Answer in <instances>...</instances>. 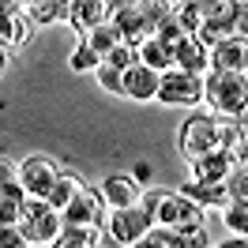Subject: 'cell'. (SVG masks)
I'll use <instances>...</instances> for the list:
<instances>
[{
	"instance_id": "obj_10",
	"label": "cell",
	"mask_w": 248,
	"mask_h": 248,
	"mask_svg": "<svg viewBox=\"0 0 248 248\" xmlns=\"http://www.w3.org/2000/svg\"><path fill=\"white\" fill-rule=\"evenodd\" d=\"M121 91L128 98H136V102H147V98H155L158 91V72L155 68H147V64H128L121 72Z\"/></svg>"
},
{
	"instance_id": "obj_14",
	"label": "cell",
	"mask_w": 248,
	"mask_h": 248,
	"mask_svg": "<svg viewBox=\"0 0 248 248\" xmlns=\"http://www.w3.org/2000/svg\"><path fill=\"white\" fill-rule=\"evenodd\" d=\"M53 245L61 248H87V245H106V237L98 226H83V222H61V230L53 237Z\"/></svg>"
},
{
	"instance_id": "obj_8",
	"label": "cell",
	"mask_w": 248,
	"mask_h": 248,
	"mask_svg": "<svg viewBox=\"0 0 248 248\" xmlns=\"http://www.w3.org/2000/svg\"><path fill=\"white\" fill-rule=\"evenodd\" d=\"M57 177H61V170H57L53 158L34 155V158H27V162H19V185L27 188V196L46 200L49 192H53V185H57Z\"/></svg>"
},
{
	"instance_id": "obj_13",
	"label": "cell",
	"mask_w": 248,
	"mask_h": 248,
	"mask_svg": "<svg viewBox=\"0 0 248 248\" xmlns=\"http://www.w3.org/2000/svg\"><path fill=\"white\" fill-rule=\"evenodd\" d=\"M102 19H109V0H72V12H68V23L79 31V38L98 27Z\"/></svg>"
},
{
	"instance_id": "obj_7",
	"label": "cell",
	"mask_w": 248,
	"mask_h": 248,
	"mask_svg": "<svg viewBox=\"0 0 248 248\" xmlns=\"http://www.w3.org/2000/svg\"><path fill=\"white\" fill-rule=\"evenodd\" d=\"M61 222H83V226H102V218H106V200H102V192H94V188L79 185L76 196L64 203L61 211Z\"/></svg>"
},
{
	"instance_id": "obj_24",
	"label": "cell",
	"mask_w": 248,
	"mask_h": 248,
	"mask_svg": "<svg viewBox=\"0 0 248 248\" xmlns=\"http://www.w3.org/2000/svg\"><path fill=\"white\" fill-rule=\"evenodd\" d=\"M102 61H106V64H113V68H121V72H124L128 64H136V61H140V53H136V46H128V42H117V46H113V49L106 53V57H102Z\"/></svg>"
},
{
	"instance_id": "obj_27",
	"label": "cell",
	"mask_w": 248,
	"mask_h": 248,
	"mask_svg": "<svg viewBox=\"0 0 248 248\" xmlns=\"http://www.w3.org/2000/svg\"><path fill=\"white\" fill-rule=\"evenodd\" d=\"M23 233H19L16 222H0V248H23Z\"/></svg>"
},
{
	"instance_id": "obj_5",
	"label": "cell",
	"mask_w": 248,
	"mask_h": 248,
	"mask_svg": "<svg viewBox=\"0 0 248 248\" xmlns=\"http://www.w3.org/2000/svg\"><path fill=\"white\" fill-rule=\"evenodd\" d=\"M151 226V218L140 203L132 207H109V218H106V245H136L143 241V233Z\"/></svg>"
},
{
	"instance_id": "obj_19",
	"label": "cell",
	"mask_w": 248,
	"mask_h": 248,
	"mask_svg": "<svg viewBox=\"0 0 248 248\" xmlns=\"http://www.w3.org/2000/svg\"><path fill=\"white\" fill-rule=\"evenodd\" d=\"M83 42H87V46H91L98 57H106L109 49L121 42V31H117V23H113V19H102L98 27H91V31L83 34Z\"/></svg>"
},
{
	"instance_id": "obj_15",
	"label": "cell",
	"mask_w": 248,
	"mask_h": 248,
	"mask_svg": "<svg viewBox=\"0 0 248 248\" xmlns=\"http://www.w3.org/2000/svg\"><path fill=\"white\" fill-rule=\"evenodd\" d=\"M102 200L106 207H132V203H140V185L132 177H106Z\"/></svg>"
},
{
	"instance_id": "obj_1",
	"label": "cell",
	"mask_w": 248,
	"mask_h": 248,
	"mask_svg": "<svg viewBox=\"0 0 248 248\" xmlns=\"http://www.w3.org/2000/svg\"><path fill=\"white\" fill-rule=\"evenodd\" d=\"M211 151H230L237 162H245V117H207L196 113L181 124V155L203 158Z\"/></svg>"
},
{
	"instance_id": "obj_23",
	"label": "cell",
	"mask_w": 248,
	"mask_h": 248,
	"mask_svg": "<svg viewBox=\"0 0 248 248\" xmlns=\"http://www.w3.org/2000/svg\"><path fill=\"white\" fill-rule=\"evenodd\" d=\"M170 8H173V0H140V16L147 19V27H151V31L170 16Z\"/></svg>"
},
{
	"instance_id": "obj_2",
	"label": "cell",
	"mask_w": 248,
	"mask_h": 248,
	"mask_svg": "<svg viewBox=\"0 0 248 248\" xmlns=\"http://www.w3.org/2000/svg\"><path fill=\"white\" fill-rule=\"evenodd\" d=\"M203 98L222 117H245V106H248L245 72H211L203 79Z\"/></svg>"
},
{
	"instance_id": "obj_25",
	"label": "cell",
	"mask_w": 248,
	"mask_h": 248,
	"mask_svg": "<svg viewBox=\"0 0 248 248\" xmlns=\"http://www.w3.org/2000/svg\"><path fill=\"white\" fill-rule=\"evenodd\" d=\"M98 64H102V57H98V53H94V49L79 38L76 53H72V68H76V72H91V68H98Z\"/></svg>"
},
{
	"instance_id": "obj_9",
	"label": "cell",
	"mask_w": 248,
	"mask_h": 248,
	"mask_svg": "<svg viewBox=\"0 0 248 248\" xmlns=\"http://www.w3.org/2000/svg\"><path fill=\"white\" fill-rule=\"evenodd\" d=\"M245 34H233V38H222L207 49V68L211 72H245Z\"/></svg>"
},
{
	"instance_id": "obj_11",
	"label": "cell",
	"mask_w": 248,
	"mask_h": 248,
	"mask_svg": "<svg viewBox=\"0 0 248 248\" xmlns=\"http://www.w3.org/2000/svg\"><path fill=\"white\" fill-rule=\"evenodd\" d=\"M173 53V68H185V72H207V46H203L200 38H196V31H188L177 46L170 49Z\"/></svg>"
},
{
	"instance_id": "obj_6",
	"label": "cell",
	"mask_w": 248,
	"mask_h": 248,
	"mask_svg": "<svg viewBox=\"0 0 248 248\" xmlns=\"http://www.w3.org/2000/svg\"><path fill=\"white\" fill-rule=\"evenodd\" d=\"M38 31L34 16L27 12V4L19 0H0V46L4 49H16V46H27Z\"/></svg>"
},
{
	"instance_id": "obj_21",
	"label": "cell",
	"mask_w": 248,
	"mask_h": 248,
	"mask_svg": "<svg viewBox=\"0 0 248 248\" xmlns=\"http://www.w3.org/2000/svg\"><path fill=\"white\" fill-rule=\"evenodd\" d=\"M79 185H83V181H79L76 173H61V177H57V185H53V192L46 196V200H49V207H53V211H61L64 203L76 196V188H79Z\"/></svg>"
},
{
	"instance_id": "obj_26",
	"label": "cell",
	"mask_w": 248,
	"mask_h": 248,
	"mask_svg": "<svg viewBox=\"0 0 248 248\" xmlns=\"http://www.w3.org/2000/svg\"><path fill=\"white\" fill-rule=\"evenodd\" d=\"M98 83H102V87H106L109 94H124L121 91V68H113V64H98Z\"/></svg>"
},
{
	"instance_id": "obj_22",
	"label": "cell",
	"mask_w": 248,
	"mask_h": 248,
	"mask_svg": "<svg viewBox=\"0 0 248 248\" xmlns=\"http://www.w3.org/2000/svg\"><path fill=\"white\" fill-rule=\"evenodd\" d=\"M226 226H230L237 237L248 233V200H230L226 203Z\"/></svg>"
},
{
	"instance_id": "obj_20",
	"label": "cell",
	"mask_w": 248,
	"mask_h": 248,
	"mask_svg": "<svg viewBox=\"0 0 248 248\" xmlns=\"http://www.w3.org/2000/svg\"><path fill=\"white\" fill-rule=\"evenodd\" d=\"M27 12H31L34 23L42 27V23H53V19H68L72 0H34V4H27Z\"/></svg>"
},
{
	"instance_id": "obj_16",
	"label": "cell",
	"mask_w": 248,
	"mask_h": 248,
	"mask_svg": "<svg viewBox=\"0 0 248 248\" xmlns=\"http://www.w3.org/2000/svg\"><path fill=\"white\" fill-rule=\"evenodd\" d=\"M185 196H188V200H196L200 207H226V203H230L226 181H188Z\"/></svg>"
},
{
	"instance_id": "obj_29",
	"label": "cell",
	"mask_w": 248,
	"mask_h": 248,
	"mask_svg": "<svg viewBox=\"0 0 248 248\" xmlns=\"http://www.w3.org/2000/svg\"><path fill=\"white\" fill-rule=\"evenodd\" d=\"M4 68H8V49L0 46V76H4Z\"/></svg>"
},
{
	"instance_id": "obj_4",
	"label": "cell",
	"mask_w": 248,
	"mask_h": 248,
	"mask_svg": "<svg viewBox=\"0 0 248 248\" xmlns=\"http://www.w3.org/2000/svg\"><path fill=\"white\" fill-rule=\"evenodd\" d=\"M19 233L27 245H53V237L61 230V215L49 207V200H38V196H27V207H23V218L16 222Z\"/></svg>"
},
{
	"instance_id": "obj_18",
	"label": "cell",
	"mask_w": 248,
	"mask_h": 248,
	"mask_svg": "<svg viewBox=\"0 0 248 248\" xmlns=\"http://www.w3.org/2000/svg\"><path fill=\"white\" fill-rule=\"evenodd\" d=\"M136 53H140V64H147V68H155V72H166L173 64V57H170V46L158 38V34H147L140 46H136Z\"/></svg>"
},
{
	"instance_id": "obj_17",
	"label": "cell",
	"mask_w": 248,
	"mask_h": 248,
	"mask_svg": "<svg viewBox=\"0 0 248 248\" xmlns=\"http://www.w3.org/2000/svg\"><path fill=\"white\" fill-rule=\"evenodd\" d=\"M27 207V188L19 181H4L0 185V222H19Z\"/></svg>"
},
{
	"instance_id": "obj_28",
	"label": "cell",
	"mask_w": 248,
	"mask_h": 248,
	"mask_svg": "<svg viewBox=\"0 0 248 248\" xmlns=\"http://www.w3.org/2000/svg\"><path fill=\"white\" fill-rule=\"evenodd\" d=\"M4 181H19V166L8 155H0V185H4Z\"/></svg>"
},
{
	"instance_id": "obj_30",
	"label": "cell",
	"mask_w": 248,
	"mask_h": 248,
	"mask_svg": "<svg viewBox=\"0 0 248 248\" xmlns=\"http://www.w3.org/2000/svg\"><path fill=\"white\" fill-rule=\"evenodd\" d=\"M19 4H34V0H19Z\"/></svg>"
},
{
	"instance_id": "obj_3",
	"label": "cell",
	"mask_w": 248,
	"mask_h": 248,
	"mask_svg": "<svg viewBox=\"0 0 248 248\" xmlns=\"http://www.w3.org/2000/svg\"><path fill=\"white\" fill-rule=\"evenodd\" d=\"M158 102L166 106H200L203 102V76L200 72H185V68H166L158 72Z\"/></svg>"
},
{
	"instance_id": "obj_12",
	"label": "cell",
	"mask_w": 248,
	"mask_h": 248,
	"mask_svg": "<svg viewBox=\"0 0 248 248\" xmlns=\"http://www.w3.org/2000/svg\"><path fill=\"white\" fill-rule=\"evenodd\" d=\"M241 166L230 151H211L203 158H192V181H226V173Z\"/></svg>"
}]
</instances>
